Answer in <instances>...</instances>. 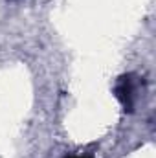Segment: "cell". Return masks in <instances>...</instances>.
<instances>
[{
	"mask_svg": "<svg viewBox=\"0 0 156 158\" xmlns=\"http://www.w3.org/2000/svg\"><path fill=\"white\" fill-rule=\"evenodd\" d=\"M116 98L119 99L121 107L125 112H132L134 110V101H136V81L132 74H127V76H121L116 83Z\"/></svg>",
	"mask_w": 156,
	"mask_h": 158,
	"instance_id": "obj_1",
	"label": "cell"
},
{
	"mask_svg": "<svg viewBox=\"0 0 156 158\" xmlns=\"http://www.w3.org/2000/svg\"><path fill=\"white\" fill-rule=\"evenodd\" d=\"M70 158H84V156H70Z\"/></svg>",
	"mask_w": 156,
	"mask_h": 158,
	"instance_id": "obj_2",
	"label": "cell"
}]
</instances>
